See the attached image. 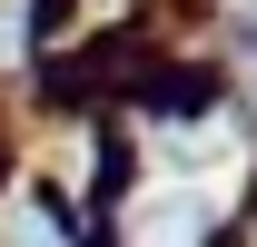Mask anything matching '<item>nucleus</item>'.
Wrapping results in <instances>:
<instances>
[{
  "mask_svg": "<svg viewBox=\"0 0 257 247\" xmlns=\"http://www.w3.org/2000/svg\"><path fill=\"white\" fill-rule=\"evenodd\" d=\"M198 237H208V198H188V188L128 208V247H198Z\"/></svg>",
  "mask_w": 257,
  "mask_h": 247,
  "instance_id": "1",
  "label": "nucleus"
},
{
  "mask_svg": "<svg viewBox=\"0 0 257 247\" xmlns=\"http://www.w3.org/2000/svg\"><path fill=\"white\" fill-rule=\"evenodd\" d=\"M10 247H69V237H60L40 208H10Z\"/></svg>",
  "mask_w": 257,
  "mask_h": 247,
  "instance_id": "2",
  "label": "nucleus"
}]
</instances>
